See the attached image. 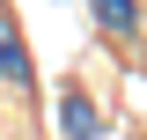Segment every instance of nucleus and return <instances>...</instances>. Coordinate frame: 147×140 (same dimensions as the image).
Wrapping results in <instances>:
<instances>
[{
  "mask_svg": "<svg viewBox=\"0 0 147 140\" xmlns=\"http://www.w3.org/2000/svg\"><path fill=\"white\" fill-rule=\"evenodd\" d=\"M0 81L30 88V52H22V37H15V22H7V15H0Z\"/></svg>",
  "mask_w": 147,
  "mask_h": 140,
  "instance_id": "1",
  "label": "nucleus"
},
{
  "mask_svg": "<svg viewBox=\"0 0 147 140\" xmlns=\"http://www.w3.org/2000/svg\"><path fill=\"white\" fill-rule=\"evenodd\" d=\"M59 125H66V140H96V133H103V118L88 111V96H81V88H74V96H59Z\"/></svg>",
  "mask_w": 147,
  "mask_h": 140,
  "instance_id": "2",
  "label": "nucleus"
},
{
  "mask_svg": "<svg viewBox=\"0 0 147 140\" xmlns=\"http://www.w3.org/2000/svg\"><path fill=\"white\" fill-rule=\"evenodd\" d=\"M88 7H96V22H103V30H118V37L140 30V0H88Z\"/></svg>",
  "mask_w": 147,
  "mask_h": 140,
  "instance_id": "3",
  "label": "nucleus"
}]
</instances>
